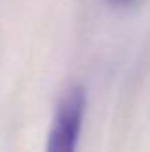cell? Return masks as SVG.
<instances>
[{"mask_svg": "<svg viewBox=\"0 0 150 152\" xmlns=\"http://www.w3.org/2000/svg\"><path fill=\"white\" fill-rule=\"evenodd\" d=\"M87 92L83 85L73 83L60 96L48 131L46 152H76Z\"/></svg>", "mask_w": 150, "mask_h": 152, "instance_id": "obj_1", "label": "cell"}]
</instances>
